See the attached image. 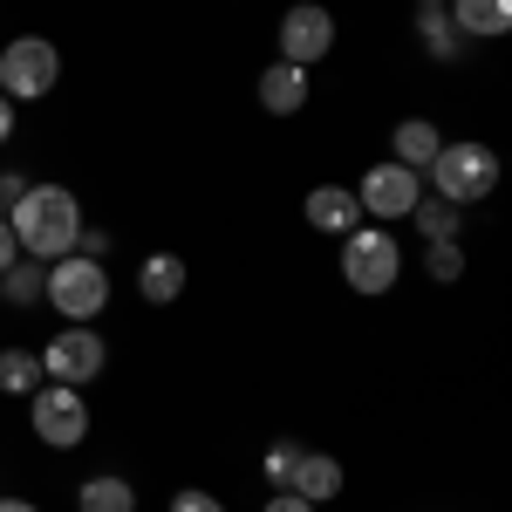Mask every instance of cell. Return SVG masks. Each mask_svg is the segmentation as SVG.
Segmentation results:
<instances>
[{
    "label": "cell",
    "mask_w": 512,
    "mask_h": 512,
    "mask_svg": "<svg viewBox=\"0 0 512 512\" xmlns=\"http://www.w3.org/2000/svg\"><path fill=\"white\" fill-rule=\"evenodd\" d=\"M7 226H14L21 260H62L82 239V198L69 185H28L7 205Z\"/></svg>",
    "instance_id": "6da1fadb"
},
{
    "label": "cell",
    "mask_w": 512,
    "mask_h": 512,
    "mask_svg": "<svg viewBox=\"0 0 512 512\" xmlns=\"http://www.w3.org/2000/svg\"><path fill=\"white\" fill-rule=\"evenodd\" d=\"M424 192L444 198V205H458V212L485 205V198L499 192V151H492V144H478V137L444 144V151L431 158V171H424Z\"/></svg>",
    "instance_id": "7a4b0ae2"
},
{
    "label": "cell",
    "mask_w": 512,
    "mask_h": 512,
    "mask_svg": "<svg viewBox=\"0 0 512 512\" xmlns=\"http://www.w3.org/2000/svg\"><path fill=\"white\" fill-rule=\"evenodd\" d=\"M396 280H403V246H396L390 226L362 219L355 233H342V287L349 294L376 301V294H390Z\"/></svg>",
    "instance_id": "3957f363"
},
{
    "label": "cell",
    "mask_w": 512,
    "mask_h": 512,
    "mask_svg": "<svg viewBox=\"0 0 512 512\" xmlns=\"http://www.w3.org/2000/svg\"><path fill=\"white\" fill-rule=\"evenodd\" d=\"M41 301H48L62 321H96L103 308H110V267L89 260V253H62V260H48Z\"/></svg>",
    "instance_id": "277c9868"
},
{
    "label": "cell",
    "mask_w": 512,
    "mask_h": 512,
    "mask_svg": "<svg viewBox=\"0 0 512 512\" xmlns=\"http://www.w3.org/2000/svg\"><path fill=\"white\" fill-rule=\"evenodd\" d=\"M110 369V342L96 335V321H62L41 349V383H69V390H89L96 376Z\"/></svg>",
    "instance_id": "5b68a950"
},
{
    "label": "cell",
    "mask_w": 512,
    "mask_h": 512,
    "mask_svg": "<svg viewBox=\"0 0 512 512\" xmlns=\"http://www.w3.org/2000/svg\"><path fill=\"white\" fill-rule=\"evenodd\" d=\"M62 82V48L48 35H14L0 48V96L7 103H41Z\"/></svg>",
    "instance_id": "8992f818"
},
{
    "label": "cell",
    "mask_w": 512,
    "mask_h": 512,
    "mask_svg": "<svg viewBox=\"0 0 512 512\" xmlns=\"http://www.w3.org/2000/svg\"><path fill=\"white\" fill-rule=\"evenodd\" d=\"M28 424L48 451H76L89 437V396L69 390V383H35L28 390Z\"/></svg>",
    "instance_id": "52a82bcc"
},
{
    "label": "cell",
    "mask_w": 512,
    "mask_h": 512,
    "mask_svg": "<svg viewBox=\"0 0 512 512\" xmlns=\"http://www.w3.org/2000/svg\"><path fill=\"white\" fill-rule=\"evenodd\" d=\"M424 198V171H410V164L396 158H376L362 171V185H355V205H362V219H376V226H396V219H410V205Z\"/></svg>",
    "instance_id": "ba28073f"
},
{
    "label": "cell",
    "mask_w": 512,
    "mask_h": 512,
    "mask_svg": "<svg viewBox=\"0 0 512 512\" xmlns=\"http://www.w3.org/2000/svg\"><path fill=\"white\" fill-rule=\"evenodd\" d=\"M280 62H294V69H315V62H328L335 55V14L321 7V0H294L287 14H280Z\"/></svg>",
    "instance_id": "9c48e42d"
},
{
    "label": "cell",
    "mask_w": 512,
    "mask_h": 512,
    "mask_svg": "<svg viewBox=\"0 0 512 512\" xmlns=\"http://www.w3.org/2000/svg\"><path fill=\"white\" fill-rule=\"evenodd\" d=\"M301 219H308V233H328V239L355 233V226H362L355 185H308V198H301Z\"/></svg>",
    "instance_id": "30bf717a"
},
{
    "label": "cell",
    "mask_w": 512,
    "mask_h": 512,
    "mask_svg": "<svg viewBox=\"0 0 512 512\" xmlns=\"http://www.w3.org/2000/svg\"><path fill=\"white\" fill-rule=\"evenodd\" d=\"M185 287H192V267L178 260V253H144L137 260V294L151 301V308H171V301H185Z\"/></svg>",
    "instance_id": "8fae6325"
},
{
    "label": "cell",
    "mask_w": 512,
    "mask_h": 512,
    "mask_svg": "<svg viewBox=\"0 0 512 512\" xmlns=\"http://www.w3.org/2000/svg\"><path fill=\"white\" fill-rule=\"evenodd\" d=\"M280 492H294V499H308V506L342 499V458H328V451H301V465H294V478H287Z\"/></svg>",
    "instance_id": "7c38bea8"
},
{
    "label": "cell",
    "mask_w": 512,
    "mask_h": 512,
    "mask_svg": "<svg viewBox=\"0 0 512 512\" xmlns=\"http://www.w3.org/2000/svg\"><path fill=\"white\" fill-rule=\"evenodd\" d=\"M444 14H451V28H458L465 41L512 35V0H444Z\"/></svg>",
    "instance_id": "4fadbf2b"
},
{
    "label": "cell",
    "mask_w": 512,
    "mask_h": 512,
    "mask_svg": "<svg viewBox=\"0 0 512 512\" xmlns=\"http://www.w3.org/2000/svg\"><path fill=\"white\" fill-rule=\"evenodd\" d=\"M260 110L267 117H301L308 110V69H294V62L260 69Z\"/></svg>",
    "instance_id": "5bb4252c"
},
{
    "label": "cell",
    "mask_w": 512,
    "mask_h": 512,
    "mask_svg": "<svg viewBox=\"0 0 512 512\" xmlns=\"http://www.w3.org/2000/svg\"><path fill=\"white\" fill-rule=\"evenodd\" d=\"M437 151H444V130H437L431 117H403V123L390 130V158L410 164V171H431Z\"/></svg>",
    "instance_id": "9a60e30c"
},
{
    "label": "cell",
    "mask_w": 512,
    "mask_h": 512,
    "mask_svg": "<svg viewBox=\"0 0 512 512\" xmlns=\"http://www.w3.org/2000/svg\"><path fill=\"white\" fill-rule=\"evenodd\" d=\"M76 512H137V485L123 472H96L76 485Z\"/></svg>",
    "instance_id": "2e32d148"
},
{
    "label": "cell",
    "mask_w": 512,
    "mask_h": 512,
    "mask_svg": "<svg viewBox=\"0 0 512 512\" xmlns=\"http://www.w3.org/2000/svg\"><path fill=\"white\" fill-rule=\"evenodd\" d=\"M417 41H424V55H431V62H458V55H465V35L451 28V14H444V7H417Z\"/></svg>",
    "instance_id": "e0dca14e"
},
{
    "label": "cell",
    "mask_w": 512,
    "mask_h": 512,
    "mask_svg": "<svg viewBox=\"0 0 512 512\" xmlns=\"http://www.w3.org/2000/svg\"><path fill=\"white\" fill-rule=\"evenodd\" d=\"M410 219H417L424 246H431V239H458V233H465V212H458V205H444V198H431V192L410 205Z\"/></svg>",
    "instance_id": "ac0fdd59"
},
{
    "label": "cell",
    "mask_w": 512,
    "mask_h": 512,
    "mask_svg": "<svg viewBox=\"0 0 512 512\" xmlns=\"http://www.w3.org/2000/svg\"><path fill=\"white\" fill-rule=\"evenodd\" d=\"M41 280H48V260H14V267L0 274V301H7V308H35Z\"/></svg>",
    "instance_id": "d6986e66"
},
{
    "label": "cell",
    "mask_w": 512,
    "mask_h": 512,
    "mask_svg": "<svg viewBox=\"0 0 512 512\" xmlns=\"http://www.w3.org/2000/svg\"><path fill=\"white\" fill-rule=\"evenodd\" d=\"M41 383V355L35 349H0V390L7 396H28Z\"/></svg>",
    "instance_id": "ffe728a7"
},
{
    "label": "cell",
    "mask_w": 512,
    "mask_h": 512,
    "mask_svg": "<svg viewBox=\"0 0 512 512\" xmlns=\"http://www.w3.org/2000/svg\"><path fill=\"white\" fill-rule=\"evenodd\" d=\"M424 274L451 287V280L465 274V246H458V239H431V246H424Z\"/></svg>",
    "instance_id": "44dd1931"
},
{
    "label": "cell",
    "mask_w": 512,
    "mask_h": 512,
    "mask_svg": "<svg viewBox=\"0 0 512 512\" xmlns=\"http://www.w3.org/2000/svg\"><path fill=\"white\" fill-rule=\"evenodd\" d=\"M294 465H301V444H294V437H274V444H267V458H260V478L280 492V485L294 478Z\"/></svg>",
    "instance_id": "7402d4cb"
},
{
    "label": "cell",
    "mask_w": 512,
    "mask_h": 512,
    "mask_svg": "<svg viewBox=\"0 0 512 512\" xmlns=\"http://www.w3.org/2000/svg\"><path fill=\"white\" fill-rule=\"evenodd\" d=\"M164 512H226V499L219 492H198V485H185V492H171V506Z\"/></svg>",
    "instance_id": "603a6c76"
},
{
    "label": "cell",
    "mask_w": 512,
    "mask_h": 512,
    "mask_svg": "<svg viewBox=\"0 0 512 512\" xmlns=\"http://www.w3.org/2000/svg\"><path fill=\"white\" fill-rule=\"evenodd\" d=\"M260 512H321V506H308V499H294V492H267V506Z\"/></svg>",
    "instance_id": "cb8c5ba5"
},
{
    "label": "cell",
    "mask_w": 512,
    "mask_h": 512,
    "mask_svg": "<svg viewBox=\"0 0 512 512\" xmlns=\"http://www.w3.org/2000/svg\"><path fill=\"white\" fill-rule=\"evenodd\" d=\"M21 260V246H14V226H7V212H0V274Z\"/></svg>",
    "instance_id": "d4e9b609"
},
{
    "label": "cell",
    "mask_w": 512,
    "mask_h": 512,
    "mask_svg": "<svg viewBox=\"0 0 512 512\" xmlns=\"http://www.w3.org/2000/svg\"><path fill=\"white\" fill-rule=\"evenodd\" d=\"M21 192H28V178H21V171H0V212H7Z\"/></svg>",
    "instance_id": "484cf974"
},
{
    "label": "cell",
    "mask_w": 512,
    "mask_h": 512,
    "mask_svg": "<svg viewBox=\"0 0 512 512\" xmlns=\"http://www.w3.org/2000/svg\"><path fill=\"white\" fill-rule=\"evenodd\" d=\"M7 137H14V103L0 96V144H7Z\"/></svg>",
    "instance_id": "4316f807"
},
{
    "label": "cell",
    "mask_w": 512,
    "mask_h": 512,
    "mask_svg": "<svg viewBox=\"0 0 512 512\" xmlns=\"http://www.w3.org/2000/svg\"><path fill=\"white\" fill-rule=\"evenodd\" d=\"M0 512H41L35 499H0Z\"/></svg>",
    "instance_id": "83f0119b"
},
{
    "label": "cell",
    "mask_w": 512,
    "mask_h": 512,
    "mask_svg": "<svg viewBox=\"0 0 512 512\" xmlns=\"http://www.w3.org/2000/svg\"><path fill=\"white\" fill-rule=\"evenodd\" d=\"M417 7H444V0H417Z\"/></svg>",
    "instance_id": "f1b7e54d"
}]
</instances>
